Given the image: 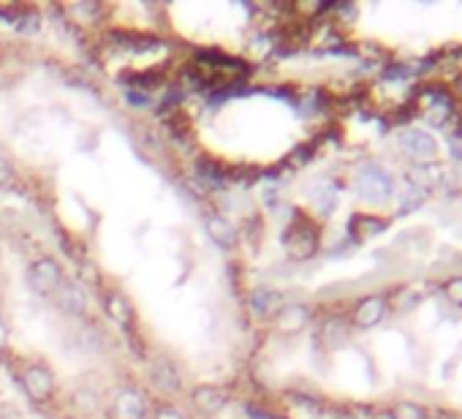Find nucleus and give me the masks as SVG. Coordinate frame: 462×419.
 Masks as SVG:
<instances>
[{
  "instance_id": "nucleus-1",
  "label": "nucleus",
  "mask_w": 462,
  "mask_h": 419,
  "mask_svg": "<svg viewBox=\"0 0 462 419\" xmlns=\"http://www.w3.org/2000/svg\"><path fill=\"white\" fill-rule=\"evenodd\" d=\"M359 191H362L367 199H372V202H381V199H386V196L394 191V180H392V174L386 169L370 164V166H365L362 174H359Z\"/></svg>"
},
{
  "instance_id": "nucleus-2",
  "label": "nucleus",
  "mask_w": 462,
  "mask_h": 419,
  "mask_svg": "<svg viewBox=\"0 0 462 419\" xmlns=\"http://www.w3.org/2000/svg\"><path fill=\"white\" fill-rule=\"evenodd\" d=\"M400 144L405 147V153L408 156L419 158V161H427V158H432L435 153H438V144H435V139H432L430 134H424V131H405L400 137Z\"/></svg>"
},
{
  "instance_id": "nucleus-3",
  "label": "nucleus",
  "mask_w": 462,
  "mask_h": 419,
  "mask_svg": "<svg viewBox=\"0 0 462 419\" xmlns=\"http://www.w3.org/2000/svg\"><path fill=\"white\" fill-rule=\"evenodd\" d=\"M386 311V302L381 297H372V299H365L359 308H356V324L359 327H372L381 322V316Z\"/></svg>"
},
{
  "instance_id": "nucleus-4",
  "label": "nucleus",
  "mask_w": 462,
  "mask_h": 419,
  "mask_svg": "<svg viewBox=\"0 0 462 419\" xmlns=\"http://www.w3.org/2000/svg\"><path fill=\"white\" fill-rule=\"evenodd\" d=\"M58 280H60V272H58V267L52 262H38L33 267V283H36L41 292L58 286Z\"/></svg>"
},
{
  "instance_id": "nucleus-5",
  "label": "nucleus",
  "mask_w": 462,
  "mask_h": 419,
  "mask_svg": "<svg viewBox=\"0 0 462 419\" xmlns=\"http://www.w3.org/2000/svg\"><path fill=\"white\" fill-rule=\"evenodd\" d=\"M394 419H424V411L414 403H400L394 408Z\"/></svg>"
},
{
  "instance_id": "nucleus-6",
  "label": "nucleus",
  "mask_w": 462,
  "mask_h": 419,
  "mask_svg": "<svg viewBox=\"0 0 462 419\" xmlns=\"http://www.w3.org/2000/svg\"><path fill=\"white\" fill-rule=\"evenodd\" d=\"M446 295H448V299H451V302L462 305V278H457V280H451V283H448Z\"/></svg>"
},
{
  "instance_id": "nucleus-7",
  "label": "nucleus",
  "mask_w": 462,
  "mask_h": 419,
  "mask_svg": "<svg viewBox=\"0 0 462 419\" xmlns=\"http://www.w3.org/2000/svg\"><path fill=\"white\" fill-rule=\"evenodd\" d=\"M114 313H117V319H120L123 324L128 322V311H125V305L117 299V297H112V316H114Z\"/></svg>"
}]
</instances>
